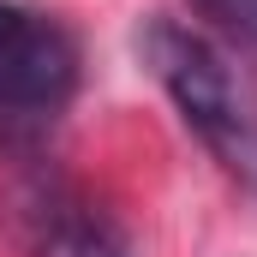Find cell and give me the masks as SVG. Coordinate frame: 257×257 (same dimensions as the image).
Segmentation results:
<instances>
[{
	"label": "cell",
	"mask_w": 257,
	"mask_h": 257,
	"mask_svg": "<svg viewBox=\"0 0 257 257\" xmlns=\"http://www.w3.org/2000/svg\"><path fill=\"white\" fill-rule=\"evenodd\" d=\"M138 54L156 72V84L168 90L186 132L227 174L257 186V96L245 72L233 66V54L209 30L180 24V18H150L138 30Z\"/></svg>",
	"instance_id": "1"
},
{
	"label": "cell",
	"mask_w": 257,
	"mask_h": 257,
	"mask_svg": "<svg viewBox=\"0 0 257 257\" xmlns=\"http://www.w3.org/2000/svg\"><path fill=\"white\" fill-rule=\"evenodd\" d=\"M78 36L54 12L0 0V144H30L78 96Z\"/></svg>",
	"instance_id": "2"
},
{
	"label": "cell",
	"mask_w": 257,
	"mask_h": 257,
	"mask_svg": "<svg viewBox=\"0 0 257 257\" xmlns=\"http://www.w3.org/2000/svg\"><path fill=\"white\" fill-rule=\"evenodd\" d=\"M24 239L30 257H132L126 233L66 186H36L24 197Z\"/></svg>",
	"instance_id": "3"
},
{
	"label": "cell",
	"mask_w": 257,
	"mask_h": 257,
	"mask_svg": "<svg viewBox=\"0 0 257 257\" xmlns=\"http://www.w3.org/2000/svg\"><path fill=\"white\" fill-rule=\"evenodd\" d=\"M192 6L221 30V36H233V42L257 48V0H192Z\"/></svg>",
	"instance_id": "4"
}]
</instances>
